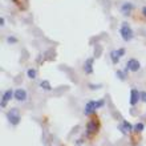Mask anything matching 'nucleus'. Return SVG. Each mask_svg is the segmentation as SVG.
I'll return each instance as SVG.
<instances>
[{"label":"nucleus","mask_w":146,"mask_h":146,"mask_svg":"<svg viewBox=\"0 0 146 146\" xmlns=\"http://www.w3.org/2000/svg\"><path fill=\"white\" fill-rule=\"evenodd\" d=\"M133 8H134V5L131 3H129V1H125V3H122V5H121V12H122L125 16L130 15V12L133 11Z\"/></svg>","instance_id":"9d476101"},{"label":"nucleus","mask_w":146,"mask_h":146,"mask_svg":"<svg viewBox=\"0 0 146 146\" xmlns=\"http://www.w3.org/2000/svg\"><path fill=\"white\" fill-rule=\"evenodd\" d=\"M105 105V100L104 98H101V100L98 101H89V102H86V105H85V109H84V113L85 115H90L94 110H97V109L102 108Z\"/></svg>","instance_id":"f257e3e1"},{"label":"nucleus","mask_w":146,"mask_h":146,"mask_svg":"<svg viewBox=\"0 0 146 146\" xmlns=\"http://www.w3.org/2000/svg\"><path fill=\"white\" fill-rule=\"evenodd\" d=\"M13 97V92H12V89H8L5 93H3V96H1V102H0V106L1 108H5L7 104L11 101V98Z\"/></svg>","instance_id":"0eeeda50"},{"label":"nucleus","mask_w":146,"mask_h":146,"mask_svg":"<svg viewBox=\"0 0 146 146\" xmlns=\"http://www.w3.org/2000/svg\"><path fill=\"white\" fill-rule=\"evenodd\" d=\"M13 97H15L16 101H19V102H24V101L27 100V92H25L24 89L19 88V89H16V90H15Z\"/></svg>","instance_id":"6e6552de"},{"label":"nucleus","mask_w":146,"mask_h":146,"mask_svg":"<svg viewBox=\"0 0 146 146\" xmlns=\"http://www.w3.org/2000/svg\"><path fill=\"white\" fill-rule=\"evenodd\" d=\"M40 86H41V89H44V90H52V86H50L49 81H46V80L41 81V82H40Z\"/></svg>","instance_id":"ddd939ff"},{"label":"nucleus","mask_w":146,"mask_h":146,"mask_svg":"<svg viewBox=\"0 0 146 146\" xmlns=\"http://www.w3.org/2000/svg\"><path fill=\"white\" fill-rule=\"evenodd\" d=\"M122 56H125V48H121V49H117V50H111L110 52V58L114 64H117Z\"/></svg>","instance_id":"423d86ee"},{"label":"nucleus","mask_w":146,"mask_h":146,"mask_svg":"<svg viewBox=\"0 0 146 146\" xmlns=\"http://www.w3.org/2000/svg\"><path fill=\"white\" fill-rule=\"evenodd\" d=\"M89 89H92V90H97V89H101V85H93V84H89Z\"/></svg>","instance_id":"a211bd4d"},{"label":"nucleus","mask_w":146,"mask_h":146,"mask_svg":"<svg viewBox=\"0 0 146 146\" xmlns=\"http://www.w3.org/2000/svg\"><path fill=\"white\" fill-rule=\"evenodd\" d=\"M139 100H141V93H139L135 88H133L130 90V100H129V102H130L131 106H135V105L138 104Z\"/></svg>","instance_id":"39448f33"},{"label":"nucleus","mask_w":146,"mask_h":146,"mask_svg":"<svg viewBox=\"0 0 146 146\" xmlns=\"http://www.w3.org/2000/svg\"><path fill=\"white\" fill-rule=\"evenodd\" d=\"M119 35H121L123 41H130L131 40V37H133V31H131V28L129 27L127 23H122V25L119 28Z\"/></svg>","instance_id":"f03ea898"},{"label":"nucleus","mask_w":146,"mask_h":146,"mask_svg":"<svg viewBox=\"0 0 146 146\" xmlns=\"http://www.w3.org/2000/svg\"><path fill=\"white\" fill-rule=\"evenodd\" d=\"M86 129H88V133H96L98 130V122L97 121H89L88 125H86Z\"/></svg>","instance_id":"f8f14e48"},{"label":"nucleus","mask_w":146,"mask_h":146,"mask_svg":"<svg viewBox=\"0 0 146 146\" xmlns=\"http://www.w3.org/2000/svg\"><path fill=\"white\" fill-rule=\"evenodd\" d=\"M93 62H94V58L93 57H89L88 60L84 62V72L86 73V74L93 73Z\"/></svg>","instance_id":"1a4fd4ad"},{"label":"nucleus","mask_w":146,"mask_h":146,"mask_svg":"<svg viewBox=\"0 0 146 146\" xmlns=\"http://www.w3.org/2000/svg\"><path fill=\"white\" fill-rule=\"evenodd\" d=\"M141 100L146 102V92H141Z\"/></svg>","instance_id":"6ab92c4d"},{"label":"nucleus","mask_w":146,"mask_h":146,"mask_svg":"<svg viewBox=\"0 0 146 146\" xmlns=\"http://www.w3.org/2000/svg\"><path fill=\"white\" fill-rule=\"evenodd\" d=\"M142 15L146 16V7H142Z\"/></svg>","instance_id":"412c9836"},{"label":"nucleus","mask_w":146,"mask_h":146,"mask_svg":"<svg viewBox=\"0 0 146 146\" xmlns=\"http://www.w3.org/2000/svg\"><path fill=\"white\" fill-rule=\"evenodd\" d=\"M4 23H5V21H4V19L1 17V19H0V25H1V27H4Z\"/></svg>","instance_id":"aec40b11"},{"label":"nucleus","mask_w":146,"mask_h":146,"mask_svg":"<svg viewBox=\"0 0 146 146\" xmlns=\"http://www.w3.org/2000/svg\"><path fill=\"white\" fill-rule=\"evenodd\" d=\"M7 41H8V44H15V42L17 41V38L13 37V36H9V37L7 38Z\"/></svg>","instance_id":"f3484780"},{"label":"nucleus","mask_w":146,"mask_h":146,"mask_svg":"<svg viewBox=\"0 0 146 146\" xmlns=\"http://www.w3.org/2000/svg\"><path fill=\"white\" fill-rule=\"evenodd\" d=\"M118 129L122 131L123 134H126L127 131H131V130H133V129H134V126H133V125H130V123L127 122L126 119H123V121H122V125H119Z\"/></svg>","instance_id":"9b49d317"},{"label":"nucleus","mask_w":146,"mask_h":146,"mask_svg":"<svg viewBox=\"0 0 146 146\" xmlns=\"http://www.w3.org/2000/svg\"><path fill=\"white\" fill-rule=\"evenodd\" d=\"M115 74H117V77H118L119 80H125V78H126V76H125V73L123 72H121V70H117V72H115Z\"/></svg>","instance_id":"dca6fc26"},{"label":"nucleus","mask_w":146,"mask_h":146,"mask_svg":"<svg viewBox=\"0 0 146 146\" xmlns=\"http://www.w3.org/2000/svg\"><path fill=\"white\" fill-rule=\"evenodd\" d=\"M7 119L8 122L11 123V125H17V123L20 122V119H21V117H20V113L17 109H11V110L7 113Z\"/></svg>","instance_id":"7ed1b4c3"},{"label":"nucleus","mask_w":146,"mask_h":146,"mask_svg":"<svg viewBox=\"0 0 146 146\" xmlns=\"http://www.w3.org/2000/svg\"><path fill=\"white\" fill-rule=\"evenodd\" d=\"M143 129H145V125H143V123H141V122H138V123H135V125H134V130L138 131V133L143 131Z\"/></svg>","instance_id":"4468645a"},{"label":"nucleus","mask_w":146,"mask_h":146,"mask_svg":"<svg viewBox=\"0 0 146 146\" xmlns=\"http://www.w3.org/2000/svg\"><path fill=\"white\" fill-rule=\"evenodd\" d=\"M27 76L29 77V78H35V77H36V69H33V68H31V69H28Z\"/></svg>","instance_id":"2eb2a0df"},{"label":"nucleus","mask_w":146,"mask_h":146,"mask_svg":"<svg viewBox=\"0 0 146 146\" xmlns=\"http://www.w3.org/2000/svg\"><path fill=\"white\" fill-rule=\"evenodd\" d=\"M139 69H141V64H139L138 60H135V58H130V60H127L126 70H130V72H138Z\"/></svg>","instance_id":"20e7f679"}]
</instances>
